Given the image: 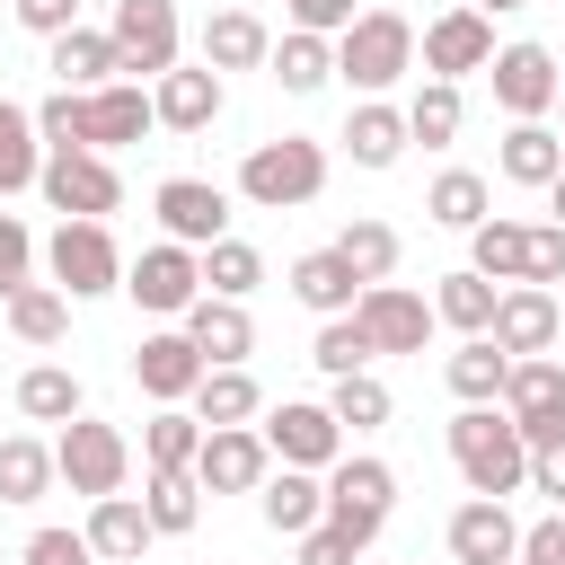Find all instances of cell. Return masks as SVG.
<instances>
[{"mask_svg": "<svg viewBox=\"0 0 565 565\" xmlns=\"http://www.w3.org/2000/svg\"><path fill=\"white\" fill-rule=\"evenodd\" d=\"M486 79H494V106H503L512 124H539V115L556 106V88H565V71H556L547 44H494Z\"/></svg>", "mask_w": 565, "mask_h": 565, "instance_id": "8", "label": "cell"}, {"mask_svg": "<svg viewBox=\"0 0 565 565\" xmlns=\"http://www.w3.org/2000/svg\"><path fill=\"white\" fill-rule=\"evenodd\" d=\"M194 450H203V424H194V415L159 406V415L141 424V459H150V468H194Z\"/></svg>", "mask_w": 565, "mask_h": 565, "instance_id": "44", "label": "cell"}, {"mask_svg": "<svg viewBox=\"0 0 565 565\" xmlns=\"http://www.w3.org/2000/svg\"><path fill=\"white\" fill-rule=\"evenodd\" d=\"M335 256H344L362 282H388V274H397V230H388V221H344Z\"/></svg>", "mask_w": 565, "mask_h": 565, "instance_id": "42", "label": "cell"}, {"mask_svg": "<svg viewBox=\"0 0 565 565\" xmlns=\"http://www.w3.org/2000/svg\"><path fill=\"white\" fill-rule=\"evenodd\" d=\"M450 459H459L468 494H512V486H530V441H521V424L494 415V406H459V415H450Z\"/></svg>", "mask_w": 565, "mask_h": 565, "instance_id": "1", "label": "cell"}, {"mask_svg": "<svg viewBox=\"0 0 565 565\" xmlns=\"http://www.w3.org/2000/svg\"><path fill=\"white\" fill-rule=\"evenodd\" d=\"M53 477L71 486V494H124V477H132V441L115 433V424H97V415H71L62 424V441H53Z\"/></svg>", "mask_w": 565, "mask_h": 565, "instance_id": "4", "label": "cell"}, {"mask_svg": "<svg viewBox=\"0 0 565 565\" xmlns=\"http://www.w3.org/2000/svg\"><path fill=\"white\" fill-rule=\"evenodd\" d=\"M265 450H274L282 468H335V459H344V424H335L327 406L282 397V406L265 415Z\"/></svg>", "mask_w": 565, "mask_h": 565, "instance_id": "15", "label": "cell"}, {"mask_svg": "<svg viewBox=\"0 0 565 565\" xmlns=\"http://www.w3.org/2000/svg\"><path fill=\"white\" fill-rule=\"evenodd\" d=\"M265 53H274V35H265L256 9H221V18H203V62H212V71H256Z\"/></svg>", "mask_w": 565, "mask_h": 565, "instance_id": "26", "label": "cell"}, {"mask_svg": "<svg viewBox=\"0 0 565 565\" xmlns=\"http://www.w3.org/2000/svg\"><path fill=\"white\" fill-rule=\"evenodd\" d=\"M44 265H53V291H62V300L124 291V256H115V230H106V221H62V230L44 238Z\"/></svg>", "mask_w": 565, "mask_h": 565, "instance_id": "5", "label": "cell"}, {"mask_svg": "<svg viewBox=\"0 0 565 565\" xmlns=\"http://www.w3.org/2000/svg\"><path fill=\"white\" fill-rule=\"evenodd\" d=\"M291 300H300V309H318V318H344V309L362 300V274H353L335 247H309V256L291 265Z\"/></svg>", "mask_w": 565, "mask_h": 565, "instance_id": "24", "label": "cell"}, {"mask_svg": "<svg viewBox=\"0 0 565 565\" xmlns=\"http://www.w3.org/2000/svg\"><path fill=\"white\" fill-rule=\"evenodd\" d=\"M441 371H450V397H459V406H494V397H503V371H512V353H503L494 335H468V344H459Z\"/></svg>", "mask_w": 565, "mask_h": 565, "instance_id": "29", "label": "cell"}, {"mask_svg": "<svg viewBox=\"0 0 565 565\" xmlns=\"http://www.w3.org/2000/svg\"><path fill=\"white\" fill-rule=\"evenodd\" d=\"M327 415H335V424H353V433H371V424H388V388H380L371 371H344V380H335V397H327Z\"/></svg>", "mask_w": 565, "mask_h": 565, "instance_id": "46", "label": "cell"}, {"mask_svg": "<svg viewBox=\"0 0 565 565\" xmlns=\"http://www.w3.org/2000/svg\"><path fill=\"white\" fill-rule=\"evenodd\" d=\"M141 512H150V530H159V539L194 530V521H203V486H194V468H150V494H141Z\"/></svg>", "mask_w": 565, "mask_h": 565, "instance_id": "33", "label": "cell"}, {"mask_svg": "<svg viewBox=\"0 0 565 565\" xmlns=\"http://www.w3.org/2000/svg\"><path fill=\"white\" fill-rule=\"evenodd\" d=\"M159 115H150V88L132 79H106V88H79V150H124L141 141Z\"/></svg>", "mask_w": 565, "mask_h": 565, "instance_id": "16", "label": "cell"}, {"mask_svg": "<svg viewBox=\"0 0 565 565\" xmlns=\"http://www.w3.org/2000/svg\"><path fill=\"white\" fill-rule=\"evenodd\" d=\"M556 327H565V309H556V291L547 282H512V291H494V318H486V335L521 362V353H556Z\"/></svg>", "mask_w": 565, "mask_h": 565, "instance_id": "14", "label": "cell"}, {"mask_svg": "<svg viewBox=\"0 0 565 565\" xmlns=\"http://www.w3.org/2000/svg\"><path fill=\"white\" fill-rule=\"evenodd\" d=\"M18 415H26V424H71V415H79V380H71L62 362H35V371L18 380Z\"/></svg>", "mask_w": 565, "mask_h": 565, "instance_id": "37", "label": "cell"}, {"mask_svg": "<svg viewBox=\"0 0 565 565\" xmlns=\"http://www.w3.org/2000/svg\"><path fill=\"white\" fill-rule=\"evenodd\" d=\"M539 194H547V212H556V230H565V168H556V177H547Z\"/></svg>", "mask_w": 565, "mask_h": 565, "instance_id": "55", "label": "cell"}, {"mask_svg": "<svg viewBox=\"0 0 565 565\" xmlns=\"http://www.w3.org/2000/svg\"><path fill=\"white\" fill-rule=\"evenodd\" d=\"M159 230L177 247H212V238H230V194L203 185V177H168L159 185Z\"/></svg>", "mask_w": 565, "mask_h": 565, "instance_id": "18", "label": "cell"}, {"mask_svg": "<svg viewBox=\"0 0 565 565\" xmlns=\"http://www.w3.org/2000/svg\"><path fill=\"white\" fill-rule=\"evenodd\" d=\"M353 327L371 335V353H424V335H433V300H415L406 282H362Z\"/></svg>", "mask_w": 565, "mask_h": 565, "instance_id": "12", "label": "cell"}, {"mask_svg": "<svg viewBox=\"0 0 565 565\" xmlns=\"http://www.w3.org/2000/svg\"><path fill=\"white\" fill-rule=\"evenodd\" d=\"M344 150H353V168H397L406 159V115L397 106H353V124H344Z\"/></svg>", "mask_w": 565, "mask_h": 565, "instance_id": "31", "label": "cell"}, {"mask_svg": "<svg viewBox=\"0 0 565 565\" xmlns=\"http://www.w3.org/2000/svg\"><path fill=\"white\" fill-rule=\"evenodd\" d=\"M203 371H212V362L194 353V335H185V327H159V335H141V353H132V380H141L159 406H185Z\"/></svg>", "mask_w": 565, "mask_h": 565, "instance_id": "19", "label": "cell"}, {"mask_svg": "<svg viewBox=\"0 0 565 565\" xmlns=\"http://www.w3.org/2000/svg\"><path fill=\"white\" fill-rule=\"evenodd\" d=\"M18 282H35V238H26L18 212H0V300H9Z\"/></svg>", "mask_w": 565, "mask_h": 565, "instance_id": "47", "label": "cell"}, {"mask_svg": "<svg viewBox=\"0 0 565 565\" xmlns=\"http://www.w3.org/2000/svg\"><path fill=\"white\" fill-rule=\"evenodd\" d=\"M318 185H327V150L300 141V132L256 141L247 168H238V194H247L256 212H300V203H318Z\"/></svg>", "mask_w": 565, "mask_h": 565, "instance_id": "3", "label": "cell"}, {"mask_svg": "<svg viewBox=\"0 0 565 565\" xmlns=\"http://www.w3.org/2000/svg\"><path fill=\"white\" fill-rule=\"evenodd\" d=\"M309 362H318V371H327V380H344V371H371V335H362V327H353V309H344V318H327V327H318V344H309Z\"/></svg>", "mask_w": 565, "mask_h": 565, "instance_id": "45", "label": "cell"}, {"mask_svg": "<svg viewBox=\"0 0 565 565\" xmlns=\"http://www.w3.org/2000/svg\"><path fill=\"white\" fill-rule=\"evenodd\" d=\"M18 26L26 35H62V26H79V0H18Z\"/></svg>", "mask_w": 565, "mask_h": 565, "instance_id": "53", "label": "cell"}, {"mask_svg": "<svg viewBox=\"0 0 565 565\" xmlns=\"http://www.w3.org/2000/svg\"><path fill=\"white\" fill-rule=\"evenodd\" d=\"M530 486H539V494H547V503H565V433H556V441H539V450H530Z\"/></svg>", "mask_w": 565, "mask_h": 565, "instance_id": "52", "label": "cell"}, {"mask_svg": "<svg viewBox=\"0 0 565 565\" xmlns=\"http://www.w3.org/2000/svg\"><path fill=\"white\" fill-rule=\"evenodd\" d=\"M468 9H486V18H494V9H530V0H468Z\"/></svg>", "mask_w": 565, "mask_h": 565, "instance_id": "56", "label": "cell"}, {"mask_svg": "<svg viewBox=\"0 0 565 565\" xmlns=\"http://www.w3.org/2000/svg\"><path fill=\"white\" fill-rule=\"evenodd\" d=\"M26 565H88V530H35Z\"/></svg>", "mask_w": 565, "mask_h": 565, "instance_id": "48", "label": "cell"}, {"mask_svg": "<svg viewBox=\"0 0 565 565\" xmlns=\"http://www.w3.org/2000/svg\"><path fill=\"white\" fill-rule=\"evenodd\" d=\"M62 327H71V300H62L53 282H18V291H9V335H26V344H62Z\"/></svg>", "mask_w": 565, "mask_h": 565, "instance_id": "36", "label": "cell"}, {"mask_svg": "<svg viewBox=\"0 0 565 565\" xmlns=\"http://www.w3.org/2000/svg\"><path fill=\"white\" fill-rule=\"evenodd\" d=\"M335 71H344L362 97L397 88V79L415 71V26H406L397 9H353V26L335 35Z\"/></svg>", "mask_w": 565, "mask_h": 565, "instance_id": "2", "label": "cell"}, {"mask_svg": "<svg viewBox=\"0 0 565 565\" xmlns=\"http://www.w3.org/2000/svg\"><path fill=\"white\" fill-rule=\"evenodd\" d=\"M503 415L521 424V441H530V450H539V441H556V433H565V362L521 353V362L503 371Z\"/></svg>", "mask_w": 565, "mask_h": 565, "instance_id": "9", "label": "cell"}, {"mask_svg": "<svg viewBox=\"0 0 565 565\" xmlns=\"http://www.w3.org/2000/svg\"><path fill=\"white\" fill-rule=\"evenodd\" d=\"M150 115L168 124V132H212L221 124V71L203 62V71H159L150 79Z\"/></svg>", "mask_w": 565, "mask_h": 565, "instance_id": "20", "label": "cell"}, {"mask_svg": "<svg viewBox=\"0 0 565 565\" xmlns=\"http://www.w3.org/2000/svg\"><path fill=\"white\" fill-rule=\"evenodd\" d=\"M556 115H565V88H556Z\"/></svg>", "mask_w": 565, "mask_h": 565, "instance_id": "57", "label": "cell"}, {"mask_svg": "<svg viewBox=\"0 0 565 565\" xmlns=\"http://www.w3.org/2000/svg\"><path fill=\"white\" fill-rule=\"evenodd\" d=\"M521 282H565V230H530V265Z\"/></svg>", "mask_w": 565, "mask_h": 565, "instance_id": "50", "label": "cell"}, {"mask_svg": "<svg viewBox=\"0 0 565 565\" xmlns=\"http://www.w3.org/2000/svg\"><path fill=\"white\" fill-rule=\"evenodd\" d=\"M124 291H132L150 318H185V300L203 291V256L177 247V238H159V247H141V256L124 265Z\"/></svg>", "mask_w": 565, "mask_h": 565, "instance_id": "10", "label": "cell"}, {"mask_svg": "<svg viewBox=\"0 0 565 565\" xmlns=\"http://www.w3.org/2000/svg\"><path fill=\"white\" fill-rule=\"evenodd\" d=\"M150 539H159V530H150V512H141L132 494H97V512H88V556H106V565H141Z\"/></svg>", "mask_w": 565, "mask_h": 565, "instance_id": "25", "label": "cell"}, {"mask_svg": "<svg viewBox=\"0 0 565 565\" xmlns=\"http://www.w3.org/2000/svg\"><path fill=\"white\" fill-rule=\"evenodd\" d=\"M512 547H521V530H512L503 494H468L450 512V556L459 565H512Z\"/></svg>", "mask_w": 565, "mask_h": 565, "instance_id": "21", "label": "cell"}, {"mask_svg": "<svg viewBox=\"0 0 565 565\" xmlns=\"http://www.w3.org/2000/svg\"><path fill=\"white\" fill-rule=\"evenodd\" d=\"M424 212H433L441 230H477V221H486V177H477V168H450V177H433Z\"/></svg>", "mask_w": 565, "mask_h": 565, "instance_id": "41", "label": "cell"}, {"mask_svg": "<svg viewBox=\"0 0 565 565\" xmlns=\"http://www.w3.org/2000/svg\"><path fill=\"white\" fill-rule=\"evenodd\" d=\"M44 168V141H35V115L0 97V194H26Z\"/></svg>", "mask_w": 565, "mask_h": 565, "instance_id": "35", "label": "cell"}, {"mask_svg": "<svg viewBox=\"0 0 565 565\" xmlns=\"http://www.w3.org/2000/svg\"><path fill=\"white\" fill-rule=\"evenodd\" d=\"M256 512H265L282 539L318 530V521H327V486H318V468H265V486H256Z\"/></svg>", "mask_w": 565, "mask_h": 565, "instance_id": "23", "label": "cell"}, {"mask_svg": "<svg viewBox=\"0 0 565 565\" xmlns=\"http://www.w3.org/2000/svg\"><path fill=\"white\" fill-rule=\"evenodd\" d=\"M265 71H274L291 97H309V88H327V79H335V44H327V35H309V26H291V35L265 53Z\"/></svg>", "mask_w": 565, "mask_h": 565, "instance_id": "30", "label": "cell"}, {"mask_svg": "<svg viewBox=\"0 0 565 565\" xmlns=\"http://www.w3.org/2000/svg\"><path fill=\"white\" fill-rule=\"evenodd\" d=\"M388 503H397L388 459H335V468H327V521H335L353 547H371V539L388 530Z\"/></svg>", "mask_w": 565, "mask_h": 565, "instance_id": "7", "label": "cell"}, {"mask_svg": "<svg viewBox=\"0 0 565 565\" xmlns=\"http://www.w3.org/2000/svg\"><path fill=\"white\" fill-rule=\"evenodd\" d=\"M106 44H115V62H124V71L159 79V71H177V9H168V0H115Z\"/></svg>", "mask_w": 565, "mask_h": 565, "instance_id": "13", "label": "cell"}, {"mask_svg": "<svg viewBox=\"0 0 565 565\" xmlns=\"http://www.w3.org/2000/svg\"><path fill=\"white\" fill-rule=\"evenodd\" d=\"M44 486H53V450L35 433H9L0 441V503H35Z\"/></svg>", "mask_w": 565, "mask_h": 565, "instance_id": "38", "label": "cell"}, {"mask_svg": "<svg viewBox=\"0 0 565 565\" xmlns=\"http://www.w3.org/2000/svg\"><path fill=\"white\" fill-rule=\"evenodd\" d=\"M291 26H309V35H344V26H353V0H291Z\"/></svg>", "mask_w": 565, "mask_h": 565, "instance_id": "54", "label": "cell"}, {"mask_svg": "<svg viewBox=\"0 0 565 565\" xmlns=\"http://www.w3.org/2000/svg\"><path fill=\"white\" fill-rule=\"evenodd\" d=\"M494 159H503V177H512V185H547V177L565 168V141H556L547 124H512Z\"/></svg>", "mask_w": 565, "mask_h": 565, "instance_id": "34", "label": "cell"}, {"mask_svg": "<svg viewBox=\"0 0 565 565\" xmlns=\"http://www.w3.org/2000/svg\"><path fill=\"white\" fill-rule=\"evenodd\" d=\"M203 282H212L221 300H247V291L265 282V256H256L247 238H212V247H203Z\"/></svg>", "mask_w": 565, "mask_h": 565, "instance_id": "43", "label": "cell"}, {"mask_svg": "<svg viewBox=\"0 0 565 565\" xmlns=\"http://www.w3.org/2000/svg\"><path fill=\"white\" fill-rule=\"evenodd\" d=\"M256 380H247V362H212L203 380H194V424L212 433V424H256Z\"/></svg>", "mask_w": 565, "mask_h": 565, "instance_id": "27", "label": "cell"}, {"mask_svg": "<svg viewBox=\"0 0 565 565\" xmlns=\"http://www.w3.org/2000/svg\"><path fill=\"white\" fill-rule=\"evenodd\" d=\"M362 547L335 530V521H318V530H300V565H353Z\"/></svg>", "mask_w": 565, "mask_h": 565, "instance_id": "51", "label": "cell"}, {"mask_svg": "<svg viewBox=\"0 0 565 565\" xmlns=\"http://www.w3.org/2000/svg\"><path fill=\"white\" fill-rule=\"evenodd\" d=\"M35 185H44V203H53L62 221H106V212L124 203V177L106 168V150H44Z\"/></svg>", "mask_w": 565, "mask_h": 565, "instance_id": "6", "label": "cell"}, {"mask_svg": "<svg viewBox=\"0 0 565 565\" xmlns=\"http://www.w3.org/2000/svg\"><path fill=\"white\" fill-rule=\"evenodd\" d=\"M494 62V18L486 9H441L433 26H424V71L433 79H468V71H486Z\"/></svg>", "mask_w": 565, "mask_h": 565, "instance_id": "17", "label": "cell"}, {"mask_svg": "<svg viewBox=\"0 0 565 565\" xmlns=\"http://www.w3.org/2000/svg\"><path fill=\"white\" fill-rule=\"evenodd\" d=\"M512 565H565V512H547L539 530H521V547H512Z\"/></svg>", "mask_w": 565, "mask_h": 565, "instance_id": "49", "label": "cell"}, {"mask_svg": "<svg viewBox=\"0 0 565 565\" xmlns=\"http://www.w3.org/2000/svg\"><path fill=\"white\" fill-rule=\"evenodd\" d=\"M185 335H194V353H203V362H247V353H256L247 309H238V300H221V291H194V300H185Z\"/></svg>", "mask_w": 565, "mask_h": 565, "instance_id": "22", "label": "cell"}, {"mask_svg": "<svg viewBox=\"0 0 565 565\" xmlns=\"http://www.w3.org/2000/svg\"><path fill=\"white\" fill-rule=\"evenodd\" d=\"M468 265H477L486 282H521V265H530V230H521V221H494V212H486V221L468 230Z\"/></svg>", "mask_w": 565, "mask_h": 565, "instance_id": "32", "label": "cell"}, {"mask_svg": "<svg viewBox=\"0 0 565 565\" xmlns=\"http://www.w3.org/2000/svg\"><path fill=\"white\" fill-rule=\"evenodd\" d=\"M433 318H450L459 335H486V318H494V282L468 265V274H441V291H433Z\"/></svg>", "mask_w": 565, "mask_h": 565, "instance_id": "39", "label": "cell"}, {"mask_svg": "<svg viewBox=\"0 0 565 565\" xmlns=\"http://www.w3.org/2000/svg\"><path fill=\"white\" fill-rule=\"evenodd\" d=\"M265 468H274V450H265L256 424H212L203 450H194V486H203V494H256Z\"/></svg>", "mask_w": 565, "mask_h": 565, "instance_id": "11", "label": "cell"}, {"mask_svg": "<svg viewBox=\"0 0 565 565\" xmlns=\"http://www.w3.org/2000/svg\"><path fill=\"white\" fill-rule=\"evenodd\" d=\"M44 71H53L62 88H106V79H115L124 62H115V44H106L97 26H62V35H53V62H44Z\"/></svg>", "mask_w": 565, "mask_h": 565, "instance_id": "28", "label": "cell"}, {"mask_svg": "<svg viewBox=\"0 0 565 565\" xmlns=\"http://www.w3.org/2000/svg\"><path fill=\"white\" fill-rule=\"evenodd\" d=\"M450 132H459V79H424V88H415V106H406V141L441 150Z\"/></svg>", "mask_w": 565, "mask_h": 565, "instance_id": "40", "label": "cell"}]
</instances>
